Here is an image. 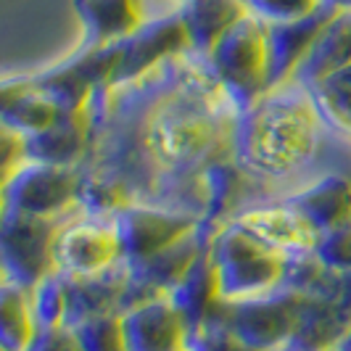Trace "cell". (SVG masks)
Returning a JSON list of instances; mask_svg holds the SVG:
<instances>
[{"instance_id": "6da1fadb", "label": "cell", "mask_w": 351, "mask_h": 351, "mask_svg": "<svg viewBox=\"0 0 351 351\" xmlns=\"http://www.w3.org/2000/svg\"><path fill=\"white\" fill-rule=\"evenodd\" d=\"M95 141L82 169L111 177L130 201L204 219V169L232 158L238 108L188 51L138 82L101 90L93 104Z\"/></svg>"}, {"instance_id": "7a4b0ae2", "label": "cell", "mask_w": 351, "mask_h": 351, "mask_svg": "<svg viewBox=\"0 0 351 351\" xmlns=\"http://www.w3.org/2000/svg\"><path fill=\"white\" fill-rule=\"evenodd\" d=\"M325 130L312 93L288 82L238 114L232 161L251 182L291 180L317 158Z\"/></svg>"}, {"instance_id": "3957f363", "label": "cell", "mask_w": 351, "mask_h": 351, "mask_svg": "<svg viewBox=\"0 0 351 351\" xmlns=\"http://www.w3.org/2000/svg\"><path fill=\"white\" fill-rule=\"evenodd\" d=\"M209 254L217 272L219 299L228 304L269 296L282 288L288 259L264 248L232 219L214 230Z\"/></svg>"}, {"instance_id": "277c9868", "label": "cell", "mask_w": 351, "mask_h": 351, "mask_svg": "<svg viewBox=\"0 0 351 351\" xmlns=\"http://www.w3.org/2000/svg\"><path fill=\"white\" fill-rule=\"evenodd\" d=\"M211 74L228 93L238 111H246L269 93V40L267 24L256 16H243L214 51L206 56Z\"/></svg>"}, {"instance_id": "5b68a950", "label": "cell", "mask_w": 351, "mask_h": 351, "mask_svg": "<svg viewBox=\"0 0 351 351\" xmlns=\"http://www.w3.org/2000/svg\"><path fill=\"white\" fill-rule=\"evenodd\" d=\"M80 182L82 169L21 161L3 175V209L64 222L80 214Z\"/></svg>"}, {"instance_id": "8992f818", "label": "cell", "mask_w": 351, "mask_h": 351, "mask_svg": "<svg viewBox=\"0 0 351 351\" xmlns=\"http://www.w3.org/2000/svg\"><path fill=\"white\" fill-rule=\"evenodd\" d=\"M306 296L293 291H275L248 301H219L209 319H219L251 351H282L296 333Z\"/></svg>"}, {"instance_id": "52a82bcc", "label": "cell", "mask_w": 351, "mask_h": 351, "mask_svg": "<svg viewBox=\"0 0 351 351\" xmlns=\"http://www.w3.org/2000/svg\"><path fill=\"white\" fill-rule=\"evenodd\" d=\"M58 219H40L19 211L0 214V259L3 282L32 291L37 282L56 272L53 243L58 235Z\"/></svg>"}, {"instance_id": "ba28073f", "label": "cell", "mask_w": 351, "mask_h": 351, "mask_svg": "<svg viewBox=\"0 0 351 351\" xmlns=\"http://www.w3.org/2000/svg\"><path fill=\"white\" fill-rule=\"evenodd\" d=\"M119 48L122 43L106 48H80L74 56L51 69L27 74V80L40 93H45L64 114L88 111L93 98L101 90L111 88L114 71L119 64Z\"/></svg>"}, {"instance_id": "9c48e42d", "label": "cell", "mask_w": 351, "mask_h": 351, "mask_svg": "<svg viewBox=\"0 0 351 351\" xmlns=\"http://www.w3.org/2000/svg\"><path fill=\"white\" fill-rule=\"evenodd\" d=\"M56 272L64 278H90L122 264V241L114 217L74 214L61 222L53 243Z\"/></svg>"}, {"instance_id": "30bf717a", "label": "cell", "mask_w": 351, "mask_h": 351, "mask_svg": "<svg viewBox=\"0 0 351 351\" xmlns=\"http://www.w3.org/2000/svg\"><path fill=\"white\" fill-rule=\"evenodd\" d=\"M114 222L122 241V262L130 267L154 259L204 225V219L195 214L141 201H132L117 211Z\"/></svg>"}, {"instance_id": "8fae6325", "label": "cell", "mask_w": 351, "mask_h": 351, "mask_svg": "<svg viewBox=\"0 0 351 351\" xmlns=\"http://www.w3.org/2000/svg\"><path fill=\"white\" fill-rule=\"evenodd\" d=\"M191 51V40L180 11L148 19L135 35H130L119 48V64L114 71L111 88L138 82L145 74L164 66L177 56Z\"/></svg>"}, {"instance_id": "7c38bea8", "label": "cell", "mask_w": 351, "mask_h": 351, "mask_svg": "<svg viewBox=\"0 0 351 351\" xmlns=\"http://www.w3.org/2000/svg\"><path fill=\"white\" fill-rule=\"evenodd\" d=\"M232 222L246 230L248 235L254 241H259L264 248L280 254L285 259L312 256L317 241H319V232L301 217L299 211L288 206L280 198L246 206L232 217Z\"/></svg>"}, {"instance_id": "4fadbf2b", "label": "cell", "mask_w": 351, "mask_h": 351, "mask_svg": "<svg viewBox=\"0 0 351 351\" xmlns=\"http://www.w3.org/2000/svg\"><path fill=\"white\" fill-rule=\"evenodd\" d=\"M119 317L127 351H188V325L169 296L145 301Z\"/></svg>"}, {"instance_id": "5bb4252c", "label": "cell", "mask_w": 351, "mask_h": 351, "mask_svg": "<svg viewBox=\"0 0 351 351\" xmlns=\"http://www.w3.org/2000/svg\"><path fill=\"white\" fill-rule=\"evenodd\" d=\"M93 141H95V122L90 108L77 114H61L58 122L45 132L24 141V156L27 161L82 169L93 151Z\"/></svg>"}, {"instance_id": "9a60e30c", "label": "cell", "mask_w": 351, "mask_h": 351, "mask_svg": "<svg viewBox=\"0 0 351 351\" xmlns=\"http://www.w3.org/2000/svg\"><path fill=\"white\" fill-rule=\"evenodd\" d=\"M82 24V48H106L124 43L148 21L145 0H74Z\"/></svg>"}, {"instance_id": "2e32d148", "label": "cell", "mask_w": 351, "mask_h": 351, "mask_svg": "<svg viewBox=\"0 0 351 351\" xmlns=\"http://www.w3.org/2000/svg\"><path fill=\"white\" fill-rule=\"evenodd\" d=\"M335 14L330 8L317 11L315 16L288 21V24H267L269 40V90L288 85L293 80L301 61L309 56L319 32Z\"/></svg>"}, {"instance_id": "e0dca14e", "label": "cell", "mask_w": 351, "mask_h": 351, "mask_svg": "<svg viewBox=\"0 0 351 351\" xmlns=\"http://www.w3.org/2000/svg\"><path fill=\"white\" fill-rule=\"evenodd\" d=\"M280 201L299 211L319 235L351 222V180L346 175L317 177L299 191L280 195Z\"/></svg>"}, {"instance_id": "ac0fdd59", "label": "cell", "mask_w": 351, "mask_h": 351, "mask_svg": "<svg viewBox=\"0 0 351 351\" xmlns=\"http://www.w3.org/2000/svg\"><path fill=\"white\" fill-rule=\"evenodd\" d=\"M66 280V330L106 315L122 312V296L127 285V264H117L108 272L90 278H64Z\"/></svg>"}, {"instance_id": "d6986e66", "label": "cell", "mask_w": 351, "mask_h": 351, "mask_svg": "<svg viewBox=\"0 0 351 351\" xmlns=\"http://www.w3.org/2000/svg\"><path fill=\"white\" fill-rule=\"evenodd\" d=\"M61 114L64 111L45 93H40L27 77H16V80L8 77L3 82V98H0L3 130L29 141L53 127Z\"/></svg>"}, {"instance_id": "ffe728a7", "label": "cell", "mask_w": 351, "mask_h": 351, "mask_svg": "<svg viewBox=\"0 0 351 351\" xmlns=\"http://www.w3.org/2000/svg\"><path fill=\"white\" fill-rule=\"evenodd\" d=\"M351 66V14H335L325 29L319 32L309 56L301 61L293 80L301 88L312 90L315 85L330 80L338 71Z\"/></svg>"}, {"instance_id": "44dd1931", "label": "cell", "mask_w": 351, "mask_h": 351, "mask_svg": "<svg viewBox=\"0 0 351 351\" xmlns=\"http://www.w3.org/2000/svg\"><path fill=\"white\" fill-rule=\"evenodd\" d=\"M180 16L191 40V51L198 56H209L214 45L241 19L248 16V11L243 0H193L180 8Z\"/></svg>"}, {"instance_id": "7402d4cb", "label": "cell", "mask_w": 351, "mask_h": 351, "mask_svg": "<svg viewBox=\"0 0 351 351\" xmlns=\"http://www.w3.org/2000/svg\"><path fill=\"white\" fill-rule=\"evenodd\" d=\"M167 296H169L175 309L185 319L188 335L195 333L209 319L211 312L217 309V304L222 301L219 299V285H217V272H214V264H211L209 248L201 254V259L188 269V275L177 282Z\"/></svg>"}, {"instance_id": "603a6c76", "label": "cell", "mask_w": 351, "mask_h": 351, "mask_svg": "<svg viewBox=\"0 0 351 351\" xmlns=\"http://www.w3.org/2000/svg\"><path fill=\"white\" fill-rule=\"evenodd\" d=\"M248 182L251 180L241 172V167L232 158L217 161L204 169L201 185H204V198H206V206H204L206 228L217 230L241 211V195Z\"/></svg>"}, {"instance_id": "cb8c5ba5", "label": "cell", "mask_w": 351, "mask_h": 351, "mask_svg": "<svg viewBox=\"0 0 351 351\" xmlns=\"http://www.w3.org/2000/svg\"><path fill=\"white\" fill-rule=\"evenodd\" d=\"M29 291L3 282L0 285V351H27L37 338Z\"/></svg>"}, {"instance_id": "d4e9b609", "label": "cell", "mask_w": 351, "mask_h": 351, "mask_svg": "<svg viewBox=\"0 0 351 351\" xmlns=\"http://www.w3.org/2000/svg\"><path fill=\"white\" fill-rule=\"evenodd\" d=\"M29 301L40 333L61 330L66 325V280L61 272H53L37 282L29 291Z\"/></svg>"}, {"instance_id": "484cf974", "label": "cell", "mask_w": 351, "mask_h": 351, "mask_svg": "<svg viewBox=\"0 0 351 351\" xmlns=\"http://www.w3.org/2000/svg\"><path fill=\"white\" fill-rule=\"evenodd\" d=\"M130 195L124 193L122 185H117L111 177L98 175L82 169V182H80V214H93V217H114L119 209H124Z\"/></svg>"}, {"instance_id": "4316f807", "label": "cell", "mask_w": 351, "mask_h": 351, "mask_svg": "<svg viewBox=\"0 0 351 351\" xmlns=\"http://www.w3.org/2000/svg\"><path fill=\"white\" fill-rule=\"evenodd\" d=\"M74 335L77 351H127L122 335V317L106 315L88 319L69 330Z\"/></svg>"}, {"instance_id": "83f0119b", "label": "cell", "mask_w": 351, "mask_h": 351, "mask_svg": "<svg viewBox=\"0 0 351 351\" xmlns=\"http://www.w3.org/2000/svg\"><path fill=\"white\" fill-rule=\"evenodd\" d=\"M246 11L264 24H288L299 19L315 16L322 11V0H243Z\"/></svg>"}, {"instance_id": "f1b7e54d", "label": "cell", "mask_w": 351, "mask_h": 351, "mask_svg": "<svg viewBox=\"0 0 351 351\" xmlns=\"http://www.w3.org/2000/svg\"><path fill=\"white\" fill-rule=\"evenodd\" d=\"M317 262L328 267L330 272L349 275L351 272V222L319 235L315 248Z\"/></svg>"}, {"instance_id": "f546056e", "label": "cell", "mask_w": 351, "mask_h": 351, "mask_svg": "<svg viewBox=\"0 0 351 351\" xmlns=\"http://www.w3.org/2000/svg\"><path fill=\"white\" fill-rule=\"evenodd\" d=\"M188 351H251L219 319H206L195 333L188 335Z\"/></svg>"}, {"instance_id": "4dcf8cb0", "label": "cell", "mask_w": 351, "mask_h": 351, "mask_svg": "<svg viewBox=\"0 0 351 351\" xmlns=\"http://www.w3.org/2000/svg\"><path fill=\"white\" fill-rule=\"evenodd\" d=\"M27 351H77L74 335L61 328V330H48V333H37L35 343Z\"/></svg>"}, {"instance_id": "1f68e13d", "label": "cell", "mask_w": 351, "mask_h": 351, "mask_svg": "<svg viewBox=\"0 0 351 351\" xmlns=\"http://www.w3.org/2000/svg\"><path fill=\"white\" fill-rule=\"evenodd\" d=\"M322 5L333 14H351V0H322Z\"/></svg>"}, {"instance_id": "d6a6232c", "label": "cell", "mask_w": 351, "mask_h": 351, "mask_svg": "<svg viewBox=\"0 0 351 351\" xmlns=\"http://www.w3.org/2000/svg\"><path fill=\"white\" fill-rule=\"evenodd\" d=\"M325 351H351V333L346 335V338H341L338 343H333L330 349H325Z\"/></svg>"}, {"instance_id": "836d02e7", "label": "cell", "mask_w": 351, "mask_h": 351, "mask_svg": "<svg viewBox=\"0 0 351 351\" xmlns=\"http://www.w3.org/2000/svg\"><path fill=\"white\" fill-rule=\"evenodd\" d=\"M167 3H172L177 8H182V5H188V3H193V0H167Z\"/></svg>"}]
</instances>
